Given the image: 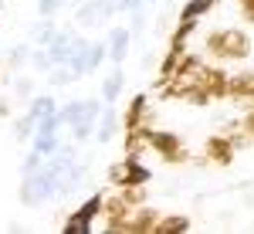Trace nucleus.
<instances>
[{"label":"nucleus","mask_w":254,"mask_h":234,"mask_svg":"<svg viewBox=\"0 0 254 234\" xmlns=\"http://www.w3.org/2000/svg\"><path fill=\"white\" fill-rule=\"evenodd\" d=\"M102 109H105V102L102 95L98 98H81V102H68V105H61V122H64V129L71 133V139H95V129H98V116H102Z\"/></svg>","instance_id":"obj_1"},{"label":"nucleus","mask_w":254,"mask_h":234,"mask_svg":"<svg viewBox=\"0 0 254 234\" xmlns=\"http://www.w3.org/2000/svg\"><path fill=\"white\" fill-rule=\"evenodd\" d=\"M207 61L196 58V55H187V58L180 61V68H176V75L159 88V95L163 98H187L190 92L196 88H203V78H207Z\"/></svg>","instance_id":"obj_2"},{"label":"nucleus","mask_w":254,"mask_h":234,"mask_svg":"<svg viewBox=\"0 0 254 234\" xmlns=\"http://www.w3.org/2000/svg\"><path fill=\"white\" fill-rule=\"evenodd\" d=\"M17 197H20V204H24V207H44L48 200H55V197H58V176H55L51 166H48V159H44V166H41V170L24 173Z\"/></svg>","instance_id":"obj_3"},{"label":"nucleus","mask_w":254,"mask_h":234,"mask_svg":"<svg viewBox=\"0 0 254 234\" xmlns=\"http://www.w3.org/2000/svg\"><path fill=\"white\" fill-rule=\"evenodd\" d=\"M207 55L217 61H244L251 55V38L241 27H220L207 34Z\"/></svg>","instance_id":"obj_4"},{"label":"nucleus","mask_w":254,"mask_h":234,"mask_svg":"<svg viewBox=\"0 0 254 234\" xmlns=\"http://www.w3.org/2000/svg\"><path fill=\"white\" fill-rule=\"evenodd\" d=\"M55 109H58L55 95H34L31 102H27V112L14 119V139H17V143H27V139L34 136L38 122L48 116V112H55Z\"/></svg>","instance_id":"obj_5"},{"label":"nucleus","mask_w":254,"mask_h":234,"mask_svg":"<svg viewBox=\"0 0 254 234\" xmlns=\"http://www.w3.org/2000/svg\"><path fill=\"white\" fill-rule=\"evenodd\" d=\"M102 207H105V194H102V190H95V194L88 197L85 204H78L71 214L64 217L61 231H64V234H88V231H92V224L102 217Z\"/></svg>","instance_id":"obj_6"},{"label":"nucleus","mask_w":254,"mask_h":234,"mask_svg":"<svg viewBox=\"0 0 254 234\" xmlns=\"http://www.w3.org/2000/svg\"><path fill=\"white\" fill-rule=\"evenodd\" d=\"M149 150L156 156H163V163H187L190 159V146L183 143L180 133H170V129H149Z\"/></svg>","instance_id":"obj_7"},{"label":"nucleus","mask_w":254,"mask_h":234,"mask_svg":"<svg viewBox=\"0 0 254 234\" xmlns=\"http://www.w3.org/2000/svg\"><path fill=\"white\" fill-rule=\"evenodd\" d=\"M153 170L139 159V153H126V159H119L109 166V183L112 187H132V183H149Z\"/></svg>","instance_id":"obj_8"},{"label":"nucleus","mask_w":254,"mask_h":234,"mask_svg":"<svg viewBox=\"0 0 254 234\" xmlns=\"http://www.w3.org/2000/svg\"><path fill=\"white\" fill-rule=\"evenodd\" d=\"M159 211L156 207H149V204H142V207H136L132 214H129V221H119V224H112V228H105V234H153L159 224Z\"/></svg>","instance_id":"obj_9"},{"label":"nucleus","mask_w":254,"mask_h":234,"mask_svg":"<svg viewBox=\"0 0 254 234\" xmlns=\"http://www.w3.org/2000/svg\"><path fill=\"white\" fill-rule=\"evenodd\" d=\"M119 14L116 0H81L78 10H75V24L81 27H98V24H109Z\"/></svg>","instance_id":"obj_10"},{"label":"nucleus","mask_w":254,"mask_h":234,"mask_svg":"<svg viewBox=\"0 0 254 234\" xmlns=\"http://www.w3.org/2000/svg\"><path fill=\"white\" fill-rule=\"evenodd\" d=\"M203 156H207V163H214V166H231L237 156V146L231 143L227 133H217L203 143Z\"/></svg>","instance_id":"obj_11"},{"label":"nucleus","mask_w":254,"mask_h":234,"mask_svg":"<svg viewBox=\"0 0 254 234\" xmlns=\"http://www.w3.org/2000/svg\"><path fill=\"white\" fill-rule=\"evenodd\" d=\"M183 58H187V41H170V48H166V55H163V65H159V75L153 78V88H156V92L176 75V68H180Z\"/></svg>","instance_id":"obj_12"},{"label":"nucleus","mask_w":254,"mask_h":234,"mask_svg":"<svg viewBox=\"0 0 254 234\" xmlns=\"http://www.w3.org/2000/svg\"><path fill=\"white\" fill-rule=\"evenodd\" d=\"M132 27H112L109 31V38H105V44H109V65H122V61L129 58V51H132Z\"/></svg>","instance_id":"obj_13"},{"label":"nucleus","mask_w":254,"mask_h":234,"mask_svg":"<svg viewBox=\"0 0 254 234\" xmlns=\"http://www.w3.org/2000/svg\"><path fill=\"white\" fill-rule=\"evenodd\" d=\"M119 133H126V126H122V112H119L116 105H105L102 109V116H98V129H95V143L102 146H109Z\"/></svg>","instance_id":"obj_14"},{"label":"nucleus","mask_w":254,"mask_h":234,"mask_svg":"<svg viewBox=\"0 0 254 234\" xmlns=\"http://www.w3.org/2000/svg\"><path fill=\"white\" fill-rule=\"evenodd\" d=\"M136 207L126 200L122 194H105V207H102V221H105V228H112V224H119V221H129V214H132Z\"/></svg>","instance_id":"obj_15"},{"label":"nucleus","mask_w":254,"mask_h":234,"mask_svg":"<svg viewBox=\"0 0 254 234\" xmlns=\"http://www.w3.org/2000/svg\"><path fill=\"white\" fill-rule=\"evenodd\" d=\"M203 92L210 95V102L231 95V75L220 68V65H210L207 68V78H203Z\"/></svg>","instance_id":"obj_16"},{"label":"nucleus","mask_w":254,"mask_h":234,"mask_svg":"<svg viewBox=\"0 0 254 234\" xmlns=\"http://www.w3.org/2000/svg\"><path fill=\"white\" fill-rule=\"evenodd\" d=\"M146 119H149V95H146V92H136V95L129 98L126 112H122V126H126V129H136Z\"/></svg>","instance_id":"obj_17"},{"label":"nucleus","mask_w":254,"mask_h":234,"mask_svg":"<svg viewBox=\"0 0 254 234\" xmlns=\"http://www.w3.org/2000/svg\"><path fill=\"white\" fill-rule=\"evenodd\" d=\"M122 88H126V72H122V65H112L109 68V75L102 78V102L105 105H116L119 102V95H122Z\"/></svg>","instance_id":"obj_18"},{"label":"nucleus","mask_w":254,"mask_h":234,"mask_svg":"<svg viewBox=\"0 0 254 234\" xmlns=\"http://www.w3.org/2000/svg\"><path fill=\"white\" fill-rule=\"evenodd\" d=\"M227 98H234V102L251 109L254 105V72H237V75H231V95Z\"/></svg>","instance_id":"obj_19"},{"label":"nucleus","mask_w":254,"mask_h":234,"mask_svg":"<svg viewBox=\"0 0 254 234\" xmlns=\"http://www.w3.org/2000/svg\"><path fill=\"white\" fill-rule=\"evenodd\" d=\"M149 122H142V126H136V129H126V139H122V150L126 153H139L142 156V150H149Z\"/></svg>","instance_id":"obj_20"},{"label":"nucleus","mask_w":254,"mask_h":234,"mask_svg":"<svg viewBox=\"0 0 254 234\" xmlns=\"http://www.w3.org/2000/svg\"><path fill=\"white\" fill-rule=\"evenodd\" d=\"M190 228H193L190 214H163L153 234H183V231H190Z\"/></svg>","instance_id":"obj_21"},{"label":"nucleus","mask_w":254,"mask_h":234,"mask_svg":"<svg viewBox=\"0 0 254 234\" xmlns=\"http://www.w3.org/2000/svg\"><path fill=\"white\" fill-rule=\"evenodd\" d=\"M214 3L217 0H187L183 7H180V17H207L210 10H214Z\"/></svg>","instance_id":"obj_22"},{"label":"nucleus","mask_w":254,"mask_h":234,"mask_svg":"<svg viewBox=\"0 0 254 234\" xmlns=\"http://www.w3.org/2000/svg\"><path fill=\"white\" fill-rule=\"evenodd\" d=\"M119 194L126 197L132 207H142L146 200H149V190H146V183H132V187H119Z\"/></svg>","instance_id":"obj_23"},{"label":"nucleus","mask_w":254,"mask_h":234,"mask_svg":"<svg viewBox=\"0 0 254 234\" xmlns=\"http://www.w3.org/2000/svg\"><path fill=\"white\" fill-rule=\"evenodd\" d=\"M55 34H58L55 20H51V17H41V24H38V34H34V44H41V48H48V44L55 41Z\"/></svg>","instance_id":"obj_24"},{"label":"nucleus","mask_w":254,"mask_h":234,"mask_svg":"<svg viewBox=\"0 0 254 234\" xmlns=\"http://www.w3.org/2000/svg\"><path fill=\"white\" fill-rule=\"evenodd\" d=\"M75 78H78V75H75V72H71L68 65H55V68L48 72V81H51L55 88H61V85H71Z\"/></svg>","instance_id":"obj_25"},{"label":"nucleus","mask_w":254,"mask_h":234,"mask_svg":"<svg viewBox=\"0 0 254 234\" xmlns=\"http://www.w3.org/2000/svg\"><path fill=\"white\" fill-rule=\"evenodd\" d=\"M31 44H17V48H10V55H7V65H10V72H17L20 65H27L31 61Z\"/></svg>","instance_id":"obj_26"},{"label":"nucleus","mask_w":254,"mask_h":234,"mask_svg":"<svg viewBox=\"0 0 254 234\" xmlns=\"http://www.w3.org/2000/svg\"><path fill=\"white\" fill-rule=\"evenodd\" d=\"M31 68H34V72H51V68H55V61H51V51L38 44V48L31 51Z\"/></svg>","instance_id":"obj_27"},{"label":"nucleus","mask_w":254,"mask_h":234,"mask_svg":"<svg viewBox=\"0 0 254 234\" xmlns=\"http://www.w3.org/2000/svg\"><path fill=\"white\" fill-rule=\"evenodd\" d=\"M44 159H48L44 153L31 150V153L24 156V163H20V173H34V170H41V166H44Z\"/></svg>","instance_id":"obj_28"},{"label":"nucleus","mask_w":254,"mask_h":234,"mask_svg":"<svg viewBox=\"0 0 254 234\" xmlns=\"http://www.w3.org/2000/svg\"><path fill=\"white\" fill-rule=\"evenodd\" d=\"M14 92H17L20 102H31L34 98V78H17L14 81Z\"/></svg>","instance_id":"obj_29"},{"label":"nucleus","mask_w":254,"mask_h":234,"mask_svg":"<svg viewBox=\"0 0 254 234\" xmlns=\"http://www.w3.org/2000/svg\"><path fill=\"white\" fill-rule=\"evenodd\" d=\"M129 27H132V34H142V27H146V10H142V7H136V10H132V14H129Z\"/></svg>","instance_id":"obj_30"},{"label":"nucleus","mask_w":254,"mask_h":234,"mask_svg":"<svg viewBox=\"0 0 254 234\" xmlns=\"http://www.w3.org/2000/svg\"><path fill=\"white\" fill-rule=\"evenodd\" d=\"M58 7H61V0H38V14L41 17H55Z\"/></svg>","instance_id":"obj_31"},{"label":"nucleus","mask_w":254,"mask_h":234,"mask_svg":"<svg viewBox=\"0 0 254 234\" xmlns=\"http://www.w3.org/2000/svg\"><path fill=\"white\" fill-rule=\"evenodd\" d=\"M116 3H119V14H132V10H136V7H142L146 0H116Z\"/></svg>","instance_id":"obj_32"},{"label":"nucleus","mask_w":254,"mask_h":234,"mask_svg":"<svg viewBox=\"0 0 254 234\" xmlns=\"http://www.w3.org/2000/svg\"><path fill=\"white\" fill-rule=\"evenodd\" d=\"M241 14H244V20L254 24V0H241Z\"/></svg>","instance_id":"obj_33"},{"label":"nucleus","mask_w":254,"mask_h":234,"mask_svg":"<svg viewBox=\"0 0 254 234\" xmlns=\"http://www.w3.org/2000/svg\"><path fill=\"white\" fill-rule=\"evenodd\" d=\"M10 116V98H0V119Z\"/></svg>","instance_id":"obj_34"},{"label":"nucleus","mask_w":254,"mask_h":234,"mask_svg":"<svg viewBox=\"0 0 254 234\" xmlns=\"http://www.w3.org/2000/svg\"><path fill=\"white\" fill-rule=\"evenodd\" d=\"M146 3H156V0H146Z\"/></svg>","instance_id":"obj_35"},{"label":"nucleus","mask_w":254,"mask_h":234,"mask_svg":"<svg viewBox=\"0 0 254 234\" xmlns=\"http://www.w3.org/2000/svg\"><path fill=\"white\" fill-rule=\"evenodd\" d=\"M217 3H220V0H217Z\"/></svg>","instance_id":"obj_36"}]
</instances>
